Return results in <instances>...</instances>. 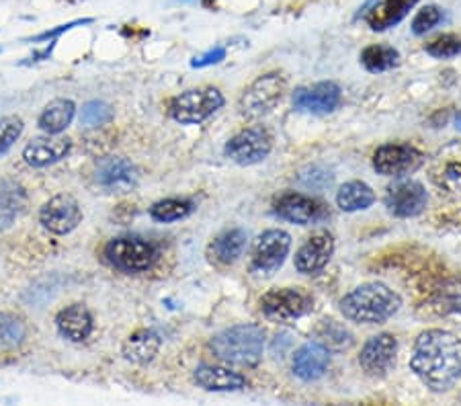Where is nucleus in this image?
Instances as JSON below:
<instances>
[{
  "instance_id": "5",
  "label": "nucleus",
  "mask_w": 461,
  "mask_h": 406,
  "mask_svg": "<svg viewBox=\"0 0 461 406\" xmlns=\"http://www.w3.org/2000/svg\"><path fill=\"white\" fill-rule=\"evenodd\" d=\"M314 300L302 287H277L263 295L260 300V310L269 320L275 322H292L308 314Z\"/></svg>"
},
{
  "instance_id": "6",
  "label": "nucleus",
  "mask_w": 461,
  "mask_h": 406,
  "mask_svg": "<svg viewBox=\"0 0 461 406\" xmlns=\"http://www.w3.org/2000/svg\"><path fill=\"white\" fill-rule=\"evenodd\" d=\"M105 255L113 267L125 273L148 271L156 261V248L152 242L138 239V236H123V239L111 240Z\"/></svg>"
},
{
  "instance_id": "3",
  "label": "nucleus",
  "mask_w": 461,
  "mask_h": 406,
  "mask_svg": "<svg viewBox=\"0 0 461 406\" xmlns=\"http://www.w3.org/2000/svg\"><path fill=\"white\" fill-rule=\"evenodd\" d=\"M210 349L218 359L238 367H255L263 359L265 330L257 324H238L215 335Z\"/></svg>"
},
{
  "instance_id": "27",
  "label": "nucleus",
  "mask_w": 461,
  "mask_h": 406,
  "mask_svg": "<svg viewBox=\"0 0 461 406\" xmlns=\"http://www.w3.org/2000/svg\"><path fill=\"white\" fill-rule=\"evenodd\" d=\"M244 247H247V232L240 230V228H232V230L221 232L218 239L212 242L210 255L213 261L230 265L242 255Z\"/></svg>"
},
{
  "instance_id": "9",
  "label": "nucleus",
  "mask_w": 461,
  "mask_h": 406,
  "mask_svg": "<svg viewBox=\"0 0 461 406\" xmlns=\"http://www.w3.org/2000/svg\"><path fill=\"white\" fill-rule=\"evenodd\" d=\"M429 195L419 181L398 179L385 194V208L396 218H414L427 208Z\"/></svg>"
},
{
  "instance_id": "25",
  "label": "nucleus",
  "mask_w": 461,
  "mask_h": 406,
  "mask_svg": "<svg viewBox=\"0 0 461 406\" xmlns=\"http://www.w3.org/2000/svg\"><path fill=\"white\" fill-rule=\"evenodd\" d=\"M27 203V195L21 185L13 181L0 183V230H6Z\"/></svg>"
},
{
  "instance_id": "32",
  "label": "nucleus",
  "mask_w": 461,
  "mask_h": 406,
  "mask_svg": "<svg viewBox=\"0 0 461 406\" xmlns=\"http://www.w3.org/2000/svg\"><path fill=\"white\" fill-rule=\"evenodd\" d=\"M25 322L13 314H0V347H17L25 341Z\"/></svg>"
},
{
  "instance_id": "1",
  "label": "nucleus",
  "mask_w": 461,
  "mask_h": 406,
  "mask_svg": "<svg viewBox=\"0 0 461 406\" xmlns=\"http://www.w3.org/2000/svg\"><path fill=\"white\" fill-rule=\"evenodd\" d=\"M412 372L435 392H445L461 378V341L449 330L422 332L414 343Z\"/></svg>"
},
{
  "instance_id": "16",
  "label": "nucleus",
  "mask_w": 461,
  "mask_h": 406,
  "mask_svg": "<svg viewBox=\"0 0 461 406\" xmlns=\"http://www.w3.org/2000/svg\"><path fill=\"white\" fill-rule=\"evenodd\" d=\"M273 212L277 218L300 226L314 224V221H320L326 216L322 203H318L316 199L312 197L295 194V191H287V194L275 199Z\"/></svg>"
},
{
  "instance_id": "11",
  "label": "nucleus",
  "mask_w": 461,
  "mask_h": 406,
  "mask_svg": "<svg viewBox=\"0 0 461 406\" xmlns=\"http://www.w3.org/2000/svg\"><path fill=\"white\" fill-rule=\"evenodd\" d=\"M422 154L411 144H385L374 154V168L379 175L404 176L422 165Z\"/></svg>"
},
{
  "instance_id": "14",
  "label": "nucleus",
  "mask_w": 461,
  "mask_h": 406,
  "mask_svg": "<svg viewBox=\"0 0 461 406\" xmlns=\"http://www.w3.org/2000/svg\"><path fill=\"white\" fill-rule=\"evenodd\" d=\"M429 175L437 187L461 194V140L443 146L429 165Z\"/></svg>"
},
{
  "instance_id": "38",
  "label": "nucleus",
  "mask_w": 461,
  "mask_h": 406,
  "mask_svg": "<svg viewBox=\"0 0 461 406\" xmlns=\"http://www.w3.org/2000/svg\"><path fill=\"white\" fill-rule=\"evenodd\" d=\"M226 58V50L224 48H215L212 51H207V54L195 58V60L191 62L193 68H205V66H212V64H218Z\"/></svg>"
},
{
  "instance_id": "19",
  "label": "nucleus",
  "mask_w": 461,
  "mask_h": 406,
  "mask_svg": "<svg viewBox=\"0 0 461 406\" xmlns=\"http://www.w3.org/2000/svg\"><path fill=\"white\" fill-rule=\"evenodd\" d=\"M330 365V351L320 343H308L295 351L292 367L297 378L303 382L320 380Z\"/></svg>"
},
{
  "instance_id": "31",
  "label": "nucleus",
  "mask_w": 461,
  "mask_h": 406,
  "mask_svg": "<svg viewBox=\"0 0 461 406\" xmlns=\"http://www.w3.org/2000/svg\"><path fill=\"white\" fill-rule=\"evenodd\" d=\"M193 210L191 202H185V199H165V202L154 203L150 208V216L156 221H176L187 218Z\"/></svg>"
},
{
  "instance_id": "33",
  "label": "nucleus",
  "mask_w": 461,
  "mask_h": 406,
  "mask_svg": "<svg viewBox=\"0 0 461 406\" xmlns=\"http://www.w3.org/2000/svg\"><path fill=\"white\" fill-rule=\"evenodd\" d=\"M113 120V109L103 101H88L80 113V125L83 128H101Z\"/></svg>"
},
{
  "instance_id": "7",
  "label": "nucleus",
  "mask_w": 461,
  "mask_h": 406,
  "mask_svg": "<svg viewBox=\"0 0 461 406\" xmlns=\"http://www.w3.org/2000/svg\"><path fill=\"white\" fill-rule=\"evenodd\" d=\"M285 93V78L277 72L265 74V77L257 78L247 91H244L240 99V111L242 115L250 117V120H258L277 107V103L284 99Z\"/></svg>"
},
{
  "instance_id": "23",
  "label": "nucleus",
  "mask_w": 461,
  "mask_h": 406,
  "mask_svg": "<svg viewBox=\"0 0 461 406\" xmlns=\"http://www.w3.org/2000/svg\"><path fill=\"white\" fill-rule=\"evenodd\" d=\"M416 3L419 0H384L367 13V25L374 32H385V29L398 25Z\"/></svg>"
},
{
  "instance_id": "24",
  "label": "nucleus",
  "mask_w": 461,
  "mask_h": 406,
  "mask_svg": "<svg viewBox=\"0 0 461 406\" xmlns=\"http://www.w3.org/2000/svg\"><path fill=\"white\" fill-rule=\"evenodd\" d=\"M160 349V337L152 330H136L123 343V357L136 365H146L156 357Z\"/></svg>"
},
{
  "instance_id": "20",
  "label": "nucleus",
  "mask_w": 461,
  "mask_h": 406,
  "mask_svg": "<svg viewBox=\"0 0 461 406\" xmlns=\"http://www.w3.org/2000/svg\"><path fill=\"white\" fill-rule=\"evenodd\" d=\"M72 142L68 138H35L25 146L23 158L29 167L43 168L54 165V162L66 158V154L70 152Z\"/></svg>"
},
{
  "instance_id": "21",
  "label": "nucleus",
  "mask_w": 461,
  "mask_h": 406,
  "mask_svg": "<svg viewBox=\"0 0 461 406\" xmlns=\"http://www.w3.org/2000/svg\"><path fill=\"white\" fill-rule=\"evenodd\" d=\"M193 380H195L197 386L210 390V392H234V390H242L247 386L244 375L220 365H199L193 374Z\"/></svg>"
},
{
  "instance_id": "26",
  "label": "nucleus",
  "mask_w": 461,
  "mask_h": 406,
  "mask_svg": "<svg viewBox=\"0 0 461 406\" xmlns=\"http://www.w3.org/2000/svg\"><path fill=\"white\" fill-rule=\"evenodd\" d=\"M74 113H77V105L70 99H56L51 101L50 105L43 109L40 115V128L46 131V134L54 136L64 131L74 120Z\"/></svg>"
},
{
  "instance_id": "13",
  "label": "nucleus",
  "mask_w": 461,
  "mask_h": 406,
  "mask_svg": "<svg viewBox=\"0 0 461 406\" xmlns=\"http://www.w3.org/2000/svg\"><path fill=\"white\" fill-rule=\"evenodd\" d=\"M292 248V236L284 230H267L252 247V267L263 273H273L284 265Z\"/></svg>"
},
{
  "instance_id": "2",
  "label": "nucleus",
  "mask_w": 461,
  "mask_h": 406,
  "mask_svg": "<svg viewBox=\"0 0 461 406\" xmlns=\"http://www.w3.org/2000/svg\"><path fill=\"white\" fill-rule=\"evenodd\" d=\"M402 306L400 295L384 284L359 285L340 300V310L348 320L363 324H382L390 320Z\"/></svg>"
},
{
  "instance_id": "39",
  "label": "nucleus",
  "mask_w": 461,
  "mask_h": 406,
  "mask_svg": "<svg viewBox=\"0 0 461 406\" xmlns=\"http://www.w3.org/2000/svg\"><path fill=\"white\" fill-rule=\"evenodd\" d=\"M85 23H91V19H85V21H74V23H68V25H62V27H58V29H54V32H46V33L37 35V37H35V41L50 40V37H56V35H59V33L68 32V29H72L74 25H85Z\"/></svg>"
},
{
  "instance_id": "30",
  "label": "nucleus",
  "mask_w": 461,
  "mask_h": 406,
  "mask_svg": "<svg viewBox=\"0 0 461 406\" xmlns=\"http://www.w3.org/2000/svg\"><path fill=\"white\" fill-rule=\"evenodd\" d=\"M361 62L369 72H385L400 64V51L392 46H369L361 51Z\"/></svg>"
},
{
  "instance_id": "12",
  "label": "nucleus",
  "mask_w": 461,
  "mask_h": 406,
  "mask_svg": "<svg viewBox=\"0 0 461 406\" xmlns=\"http://www.w3.org/2000/svg\"><path fill=\"white\" fill-rule=\"evenodd\" d=\"M396 356L398 341L392 335H388V332H382V335L371 337L366 347H363L359 364L363 372L371 375V378H384L396 365Z\"/></svg>"
},
{
  "instance_id": "36",
  "label": "nucleus",
  "mask_w": 461,
  "mask_h": 406,
  "mask_svg": "<svg viewBox=\"0 0 461 406\" xmlns=\"http://www.w3.org/2000/svg\"><path fill=\"white\" fill-rule=\"evenodd\" d=\"M441 19H443L441 9L435 5H429V6H425V9H420L419 13H416V17L412 21V33L425 35L427 32H430V29L441 23Z\"/></svg>"
},
{
  "instance_id": "37",
  "label": "nucleus",
  "mask_w": 461,
  "mask_h": 406,
  "mask_svg": "<svg viewBox=\"0 0 461 406\" xmlns=\"http://www.w3.org/2000/svg\"><path fill=\"white\" fill-rule=\"evenodd\" d=\"M320 179L332 183V175L322 171V168L314 167V168H308V175H302L300 176L302 185H303V187H308V189H322V187H320V183H318Z\"/></svg>"
},
{
  "instance_id": "17",
  "label": "nucleus",
  "mask_w": 461,
  "mask_h": 406,
  "mask_svg": "<svg viewBox=\"0 0 461 406\" xmlns=\"http://www.w3.org/2000/svg\"><path fill=\"white\" fill-rule=\"evenodd\" d=\"M343 101L339 85L334 83H318L314 86H302L294 93V107L303 113L324 115L332 113Z\"/></svg>"
},
{
  "instance_id": "4",
  "label": "nucleus",
  "mask_w": 461,
  "mask_h": 406,
  "mask_svg": "<svg viewBox=\"0 0 461 406\" xmlns=\"http://www.w3.org/2000/svg\"><path fill=\"white\" fill-rule=\"evenodd\" d=\"M224 105V97L218 88L203 86V88H191V91L178 95L170 103V115L178 123L191 125L202 123L207 117H212L215 111Z\"/></svg>"
},
{
  "instance_id": "15",
  "label": "nucleus",
  "mask_w": 461,
  "mask_h": 406,
  "mask_svg": "<svg viewBox=\"0 0 461 406\" xmlns=\"http://www.w3.org/2000/svg\"><path fill=\"white\" fill-rule=\"evenodd\" d=\"M83 220L80 205L72 195H56L43 205L40 212V221L51 234H70Z\"/></svg>"
},
{
  "instance_id": "40",
  "label": "nucleus",
  "mask_w": 461,
  "mask_h": 406,
  "mask_svg": "<svg viewBox=\"0 0 461 406\" xmlns=\"http://www.w3.org/2000/svg\"><path fill=\"white\" fill-rule=\"evenodd\" d=\"M456 128L461 131V111L457 113V117H456Z\"/></svg>"
},
{
  "instance_id": "35",
  "label": "nucleus",
  "mask_w": 461,
  "mask_h": 406,
  "mask_svg": "<svg viewBox=\"0 0 461 406\" xmlns=\"http://www.w3.org/2000/svg\"><path fill=\"white\" fill-rule=\"evenodd\" d=\"M427 54L438 60H445V58H456L461 54V40L457 35H441L437 37L435 41H430L427 46Z\"/></svg>"
},
{
  "instance_id": "18",
  "label": "nucleus",
  "mask_w": 461,
  "mask_h": 406,
  "mask_svg": "<svg viewBox=\"0 0 461 406\" xmlns=\"http://www.w3.org/2000/svg\"><path fill=\"white\" fill-rule=\"evenodd\" d=\"M334 253V240L329 232H316L310 236L295 255V269L306 275H316L329 265Z\"/></svg>"
},
{
  "instance_id": "34",
  "label": "nucleus",
  "mask_w": 461,
  "mask_h": 406,
  "mask_svg": "<svg viewBox=\"0 0 461 406\" xmlns=\"http://www.w3.org/2000/svg\"><path fill=\"white\" fill-rule=\"evenodd\" d=\"M21 134H23V122H21V117L9 115L0 120V157L17 142Z\"/></svg>"
},
{
  "instance_id": "8",
  "label": "nucleus",
  "mask_w": 461,
  "mask_h": 406,
  "mask_svg": "<svg viewBox=\"0 0 461 406\" xmlns=\"http://www.w3.org/2000/svg\"><path fill=\"white\" fill-rule=\"evenodd\" d=\"M273 148V140L269 131L263 128H249L236 134L226 144V157L240 167H250L263 162L269 157Z\"/></svg>"
},
{
  "instance_id": "28",
  "label": "nucleus",
  "mask_w": 461,
  "mask_h": 406,
  "mask_svg": "<svg viewBox=\"0 0 461 406\" xmlns=\"http://www.w3.org/2000/svg\"><path fill=\"white\" fill-rule=\"evenodd\" d=\"M374 202H375L374 189H371L369 185L361 183V181L345 183L343 187H340L339 195H337V203L343 212L367 210Z\"/></svg>"
},
{
  "instance_id": "22",
  "label": "nucleus",
  "mask_w": 461,
  "mask_h": 406,
  "mask_svg": "<svg viewBox=\"0 0 461 406\" xmlns=\"http://www.w3.org/2000/svg\"><path fill=\"white\" fill-rule=\"evenodd\" d=\"M59 335L74 343H83L93 332V316L83 304H72L58 314Z\"/></svg>"
},
{
  "instance_id": "29",
  "label": "nucleus",
  "mask_w": 461,
  "mask_h": 406,
  "mask_svg": "<svg viewBox=\"0 0 461 406\" xmlns=\"http://www.w3.org/2000/svg\"><path fill=\"white\" fill-rule=\"evenodd\" d=\"M316 343L326 347L329 351H345L353 345V335L348 332L343 324L334 320H324L316 329Z\"/></svg>"
},
{
  "instance_id": "10",
  "label": "nucleus",
  "mask_w": 461,
  "mask_h": 406,
  "mask_svg": "<svg viewBox=\"0 0 461 406\" xmlns=\"http://www.w3.org/2000/svg\"><path fill=\"white\" fill-rule=\"evenodd\" d=\"M95 181L107 194H128L138 185V168L123 157H107L96 162Z\"/></svg>"
}]
</instances>
